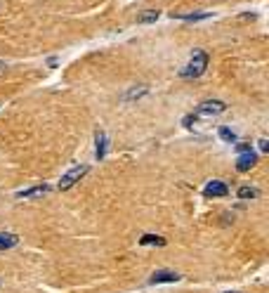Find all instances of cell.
Listing matches in <instances>:
<instances>
[{
    "label": "cell",
    "mask_w": 269,
    "mask_h": 293,
    "mask_svg": "<svg viewBox=\"0 0 269 293\" xmlns=\"http://www.w3.org/2000/svg\"><path fill=\"white\" fill-rule=\"evenodd\" d=\"M205 69H208V52H203V50H196L194 57L189 59V64L180 71V76H182V78H201Z\"/></svg>",
    "instance_id": "6da1fadb"
},
{
    "label": "cell",
    "mask_w": 269,
    "mask_h": 293,
    "mask_svg": "<svg viewBox=\"0 0 269 293\" xmlns=\"http://www.w3.org/2000/svg\"><path fill=\"white\" fill-rule=\"evenodd\" d=\"M217 135H220V140H225V142H236V132L231 130V128H227V126H222V128H217Z\"/></svg>",
    "instance_id": "7c38bea8"
},
{
    "label": "cell",
    "mask_w": 269,
    "mask_h": 293,
    "mask_svg": "<svg viewBox=\"0 0 269 293\" xmlns=\"http://www.w3.org/2000/svg\"><path fill=\"white\" fill-rule=\"evenodd\" d=\"M260 152H269V142L265 140V137L260 140Z\"/></svg>",
    "instance_id": "ac0fdd59"
},
{
    "label": "cell",
    "mask_w": 269,
    "mask_h": 293,
    "mask_svg": "<svg viewBox=\"0 0 269 293\" xmlns=\"http://www.w3.org/2000/svg\"><path fill=\"white\" fill-rule=\"evenodd\" d=\"M227 293H238V291H227Z\"/></svg>",
    "instance_id": "ffe728a7"
},
{
    "label": "cell",
    "mask_w": 269,
    "mask_h": 293,
    "mask_svg": "<svg viewBox=\"0 0 269 293\" xmlns=\"http://www.w3.org/2000/svg\"><path fill=\"white\" fill-rule=\"evenodd\" d=\"M87 173H90V166H74L71 170H66V173L62 175V180H59V189H62V192L71 189V187H74L78 180H83Z\"/></svg>",
    "instance_id": "7a4b0ae2"
},
{
    "label": "cell",
    "mask_w": 269,
    "mask_h": 293,
    "mask_svg": "<svg viewBox=\"0 0 269 293\" xmlns=\"http://www.w3.org/2000/svg\"><path fill=\"white\" fill-rule=\"evenodd\" d=\"M95 147H97V149H95V156H97V159H104V154H107V135L102 130L95 135Z\"/></svg>",
    "instance_id": "ba28073f"
},
{
    "label": "cell",
    "mask_w": 269,
    "mask_h": 293,
    "mask_svg": "<svg viewBox=\"0 0 269 293\" xmlns=\"http://www.w3.org/2000/svg\"><path fill=\"white\" fill-rule=\"evenodd\" d=\"M142 246H165V239L158 237V234H144L140 239Z\"/></svg>",
    "instance_id": "30bf717a"
},
{
    "label": "cell",
    "mask_w": 269,
    "mask_h": 293,
    "mask_svg": "<svg viewBox=\"0 0 269 293\" xmlns=\"http://www.w3.org/2000/svg\"><path fill=\"white\" fill-rule=\"evenodd\" d=\"M255 163H258V154L246 152V154H241V156L236 159V170L238 173H246V170H250Z\"/></svg>",
    "instance_id": "5b68a950"
},
{
    "label": "cell",
    "mask_w": 269,
    "mask_h": 293,
    "mask_svg": "<svg viewBox=\"0 0 269 293\" xmlns=\"http://www.w3.org/2000/svg\"><path fill=\"white\" fill-rule=\"evenodd\" d=\"M205 196H210V199H220V196H227L229 194V187L222 182V180H210L203 189Z\"/></svg>",
    "instance_id": "277c9868"
},
{
    "label": "cell",
    "mask_w": 269,
    "mask_h": 293,
    "mask_svg": "<svg viewBox=\"0 0 269 293\" xmlns=\"http://www.w3.org/2000/svg\"><path fill=\"white\" fill-rule=\"evenodd\" d=\"M177 19H184V22H198V19H208L210 14L208 12H196V14H172Z\"/></svg>",
    "instance_id": "4fadbf2b"
},
{
    "label": "cell",
    "mask_w": 269,
    "mask_h": 293,
    "mask_svg": "<svg viewBox=\"0 0 269 293\" xmlns=\"http://www.w3.org/2000/svg\"><path fill=\"white\" fill-rule=\"evenodd\" d=\"M236 152H238V154L250 152V144H246V142H238V144H236Z\"/></svg>",
    "instance_id": "e0dca14e"
},
{
    "label": "cell",
    "mask_w": 269,
    "mask_h": 293,
    "mask_svg": "<svg viewBox=\"0 0 269 293\" xmlns=\"http://www.w3.org/2000/svg\"><path fill=\"white\" fill-rule=\"evenodd\" d=\"M0 69H5V62H0Z\"/></svg>",
    "instance_id": "d6986e66"
},
{
    "label": "cell",
    "mask_w": 269,
    "mask_h": 293,
    "mask_svg": "<svg viewBox=\"0 0 269 293\" xmlns=\"http://www.w3.org/2000/svg\"><path fill=\"white\" fill-rule=\"evenodd\" d=\"M238 199H255L258 196V189H253V187H238Z\"/></svg>",
    "instance_id": "5bb4252c"
},
{
    "label": "cell",
    "mask_w": 269,
    "mask_h": 293,
    "mask_svg": "<svg viewBox=\"0 0 269 293\" xmlns=\"http://www.w3.org/2000/svg\"><path fill=\"white\" fill-rule=\"evenodd\" d=\"M196 119H198V116H196V114H194V116H184L182 126H184V128H192V126H194V123H196Z\"/></svg>",
    "instance_id": "2e32d148"
},
{
    "label": "cell",
    "mask_w": 269,
    "mask_h": 293,
    "mask_svg": "<svg viewBox=\"0 0 269 293\" xmlns=\"http://www.w3.org/2000/svg\"><path fill=\"white\" fill-rule=\"evenodd\" d=\"M142 95H147V85H140V87H132V90H130L128 95H125V97L123 99H135V97H142Z\"/></svg>",
    "instance_id": "9a60e30c"
},
{
    "label": "cell",
    "mask_w": 269,
    "mask_h": 293,
    "mask_svg": "<svg viewBox=\"0 0 269 293\" xmlns=\"http://www.w3.org/2000/svg\"><path fill=\"white\" fill-rule=\"evenodd\" d=\"M177 279H180V274L170 270H158L151 274V284H170V282H177Z\"/></svg>",
    "instance_id": "8992f818"
},
{
    "label": "cell",
    "mask_w": 269,
    "mask_h": 293,
    "mask_svg": "<svg viewBox=\"0 0 269 293\" xmlns=\"http://www.w3.org/2000/svg\"><path fill=\"white\" fill-rule=\"evenodd\" d=\"M227 111V104L222 99H205L198 104L196 109V116H220V114H225Z\"/></svg>",
    "instance_id": "3957f363"
},
{
    "label": "cell",
    "mask_w": 269,
    "mask_h": 293,
    "mask_svg": "<svg viewBox=\"0 0 269 293\" xmlns=\"http://www.w3.org/2000/svg\"><path fill=\"white\" fill-rule=\"evenodd\" d=\"M19 244V237L17 234H0V251H5V249H14Z\"/></svg>",
    "instance_id": "9c48e42d"
},
{
    "label": "cell",
    "mask_w": 269,
    "mask_h": 293,
    "mask_svg": "<svg viewBox=\"0 0 269 293\" xmlns=\"http://www.w3.org/2000/svg\"><path fill=\"white\" fill-rule=\"evenodd\" d=\"M161 17V12H156V10H147V12H142L140 17H137V22L140 24H151V22H156Z\"/></svg>",
    "instance_id": "8fae6325"
},
{
    "label": "cell",
    "mask_w": 269,
    "mask_h": 293,
    "mask_svg": "<svg viewBox=\"0 0 269 293\" xmlns=\"http://www.w3.org/2000/svg\"><path fill=\"white\" fill-rule=\"evenodd\" d=\"M50 192V187L47 185H38V187H31V189H22V192H17V199H33V196H43Z\"/></svg>",
    "instance_id": "52a82bcc"
}]
</instances>
